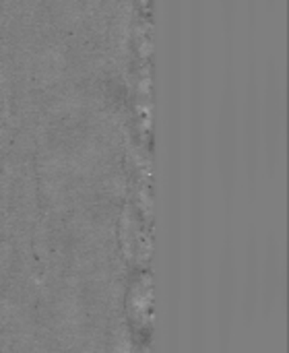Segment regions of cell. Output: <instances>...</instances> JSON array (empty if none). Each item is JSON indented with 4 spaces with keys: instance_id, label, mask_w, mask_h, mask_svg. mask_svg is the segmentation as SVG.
<instances>
[{
    "instance_id": "cell-1",
    "label": "cell",
    "mask_w": 289,
    "mask_h": 353,
    "mask_svg": "<svg viewBox=\"0 0 289 353\" xmlns=\"http://www.w3.org/2000/svg\"><path fill=\"white\" fill-rule=\"evenodd\" d=\"M283 83L279 70L269 66L265 93L261 95V139L267 153L271 170L277 165L281 147H283V126H286V108H283Z\"/></svg>"
},
{
    "instance_id": "cell-2",
    "label": "cell",
    "mask_w": 289,
    "mask_h": 353,
    "mask_svg": "<svg viewBox=\"0 0 289 353\" xmlns=\"http://www.w3.org/2000/svg\"><path fill=\"white\" fill-rule=\"evenodd\" d=\"M283 292V261L275 240H269L265 259L259 261V306L269 314Z\"/></svg>"
},
{
    "instance_id": "cell-3",
    "label": "cell",
    "mask_w": 289,
    "mask_h": 353,
    "mask_svg": "<svg viewBox=\"0 0 289 353\" xmlns=\"http://www.w3.org/2000/svg\"><path fill=\"white\" fill-rule=\"evenodd\" d=\"M259 256H257V244L248 248V261H246V300L244 308L250 314L259 306Z\"/></svg>"
}]
</instances>
